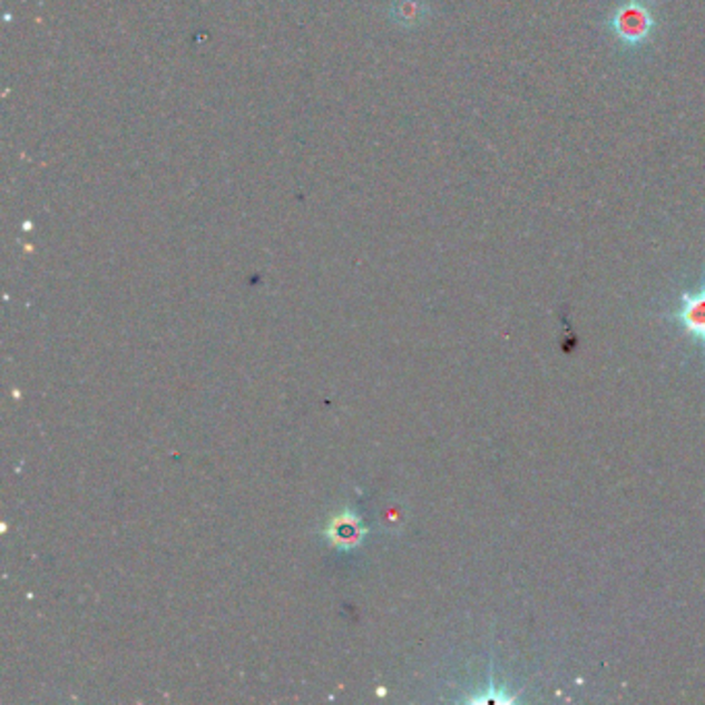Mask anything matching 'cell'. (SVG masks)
<instances>
[{
  "mask_svg": "<svg viewBox=\"0 0 705 705\" xmlns=\"http://www.w3.org/2000/svg\"><path fill=\"white\" fill-rule=\"evenodd\" d=\"M431 13V7L427 0H393L391 4V19L400 28L414 29L427 23Z\"/></svg>",
  "mask_w": 705,
  "mask_h": 705,
  "instance_id": "obj_3",
  "label": "cell"
},
{
  "mask_svg": "<svg viewBox=\"0 0 705 705\" xmlns=\"http://www.w3.org/2000/svg\"><path fill=\"white\" fill-rule=\"evenodd\" d=\"M695 344L705 346V280L697 286L680 292L678 306L668 315Z\"/></svg>",
  "mask_w": 705,
  "mask_h": 705,
  "instance_id": "obj_2",
  "label": "cell"
},
{
  "mask_svg": "<svg viewBox=\"0 0 705 705\" xmlns=\"http://www.w3.org/2000/svg\"><path fill=\"white\" fill-rule=\"evenodd\" d=\"M606 31L627 50H639L652 42L658 14L649 0H620L606 17Z\"/></svg>",
  "mask_w": 705,
  "mask_h": 705,
  "instance_id": "obj_1",
  "label": "cell"
}]
</instances>
